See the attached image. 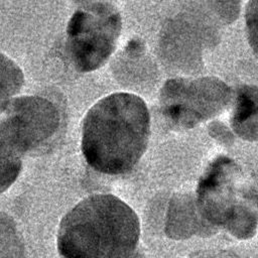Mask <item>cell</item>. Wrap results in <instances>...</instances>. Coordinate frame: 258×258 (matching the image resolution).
Returning <instances> with one entry per match:
<instances>
[{
    "mask_svg": "<svg viewBox=\"0 0 258 258\" xmlns=\"http://www.w3.org/2000/svg\"><path fill=\"white\" fill-rule=\"evenodd\" d=\"M230 124L240 138L258 140V87L244 85L237 90Z\"/></svg>",
    "mask_w": 258,
    "mask_h": 258,
    "instance_id": "cell-8",
    "label": "cell"
},
{
    "mask_svg": "<svg viewBox=\"0 0 258 258\" xmlns=\"http://www.w3.org/2000/svg\"><path fill=\"white\" fill-rule=\"evenodd\" d=\"M209 133L213 138L223 145H230L234 141V132L230 130L224 123L219 121H215L210 124Z\"/></svg>",
    "mask_w": 258,
    "mask_h": 258,
    "instance_id": "cell-13",
    "label": "cell"
},
{
    "mask_svg": "<svg viewBox=\"0 0 258 258\" xmlns=\"http://www.w3.org/2000/svg\"><path fill=\"white\" fill-rule=\"evenodd\" d=\"M167 233L174 239H187L191 236H209L217 232L200 213L192 194L175 196L170 204Z\"/></svg>",
    "mask_w": 258,
    "mask_h": 258,
    "instance_id": "cell-7",
    "label": "cell"
},
{
    "mask_svg": "<svg viewBox=\"0 0 258 258\" xmlns=\"http://www.w3.org/2000/svg\"><path fill=\"white\" fill-rule=\"evenodd\" d=\"M232 99L231 88L218 78H176L163 85L160 109L172 125L192 128L219 115Z\"/></svg>",
    "mask_w": 258,
    "mask_h": 258,
    "instance_id": "cell-5",
    "label": "cell"
},
{
    "mask_svg": "<svg viewBox=\"0 0 258 258\" xmlns=\"http://www.w3.org/2000/svg\"><path fill=\"white\" fill-rule=\"evenodd\" d=\"M2 114L0 137L22 154L48 141L59 126L57 108L49 100L38 96L10 100Z\"/></svg>",
    "mask_w": 258,
    "mask_h": 258,
    "instance_id": "cell-6",
    "label": "cell"
},
{
    "mask_svg": "<svg viewBox=\"0 0 258 258\" xmlns=\"http://www.w3.org/2000/svg\"><path fill=\"white\" fill-rule=\"evenodd\" d=\"M140 235L135 212L112 195H94L61 220L57 250L61 258H130Z\"/></svg>",
    "mask_w": 258,
    "mask_h": 258,
    "instance_id": "cell-2",
    "label": "cell"
},
{
    "mask_svg": "<svg viewBox=\"0 0 258 258\" xmlns=\"http://www.w3.org/2000/svg\"><path fill=\"white\" fill-rule=\"evenodd\" d=\"M122 20L110 3L96 1L78 9L67 28V46L79 72H92L103 66L114 51Z\"/></svg>",
    "mask_w": 258,
    "mask_h": 258,
    "instance_id": "cell-4",
    "label": "cell"
},
{
    "mask_svg": "<svg viewBox=\"0 0 258 258\" xmlns=\"http://www.w3.org/2000/svg\"><path fill=\"white\" fill-rule=\"evenodd\" d=\"M202 216L217 229L246 240L258 228V189L241 167L227 156H219L205 170L196 191Z\"/></svg>",
    "mask_w": 258,
    "mask_h": 258,
    "instance_id": "cell-3",
    "label": "cell"
},
{
    "mask_svg": "<svg viewBox=\"0 0 258 258\" xmlns=\"http://www.w3.org/2000/svg\"><path fill=\"white\" fill-rule=\"evenodd\" d=\"M245 19L249 43L258 55V0H250L248 2Z\"/></svg>",
    "mask_w": 258,
    "mask_h": 258,
    "instance_id": "cell-12",
    "label": "cell"
},
{
    "mask_svg": "<svg viewBox=\"0 0 258 258\" xmlns=\"http://www.w3.org/2000/svg\"><path fill=\"white\" fill-rule=\"evenodd\" d=\"M21 155L14 146L0 137V194L17 178L21 170Z\"/></svg>",
    "mask_w": 258,
    "mask_h": 258,
    "instance_id": "cell-10",
    "label": "cell"
},
{
    "mask_svg": "<svg viewBox=\"0 0 258 258\" xmlns=\"http://www.w3.org/2000/svg\"><path fill=\"white\" fill-rule=\"evenodd\" d=\"M150 116L145 102L129 93H114L87 113L82 151L88 164L105 174L130 171L146 150Z\"/></svg>",
    "mask_w": 258,
    "mask_h": 258,
    "instance_id": "cell-1",
    "label": "cell"
},
{
    "mask_svg": "<svg viewBox=\"0 0 258 258\" xmlns=\"http://www.w3.org/2000/svg\"><path fill=\"white\" fill-rule=\"evenodd\" d=\"M24 85L21 69L8 56L0 53V114L10 98L20 92Z\"/></svg>",
    "mask_w": 258,
    "mask_h": 258,
    "instance_id": "cell-9",
    "label": "cell"
},
{
    "mask_svg": "<svg viewBox=\"0 0 258 258\" xmlns=\"http://www.w3.org/2000/svg\"><path fill=\"white\" fill-rule=\"evenodd\" d=\"M213 13L224 23L235 21L240 12V0H208Z\"/></svg>",
    "mask_w": 258,
    "mask_h": 258,
    "instance_id": "cell-11",
    "label": "cell"
}]
</instances>
